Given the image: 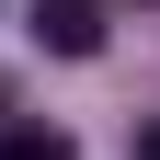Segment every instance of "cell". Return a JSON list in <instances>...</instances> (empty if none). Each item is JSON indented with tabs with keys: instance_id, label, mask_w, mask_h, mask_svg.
<instances>
[{
	"instance_id": "1",
	"label": "cell",
	"mask_w": 160,
	"mask_h": 160,
	"mask_svg": "<svg viewBox=\"0 0 160 160\" xmlns=\"http://www.w3.org/2000/svg\"><path fill=\"white\" fill-rule=\"evenodd\" d=\"M34 46L46 57H103V0H34Z\"/></svg>"
},
{
	"instance_id": "2",
	"label": "cell",
	"mask_w": 160,
	"mask_h": 160,
	"mask_svg": "<svg viewBox=\"0 0 160 160\" xmlns=\"http://www.w3.org/2000/svg\"><path fill=\"white\" fill-rule=\"evenodd\" d=\"M0 160H69V137H57V126H12V137H0Z\"/></svg>"
},
{
	"instance_id": "3",
	"label": "cell",
	"mask_w": 160,
	"mask_h": 160,
	"mask_svg": "<svg viewBox=\"0 0 160 160\" xmlns=\"http://www.w3.org/2000/svg\"><path fill=\"white\" fill-rule=\"evenodd\" d=\"M126 160H160V114H149V126H137V149H126Z\"/></svg>"
}]
</instances>
